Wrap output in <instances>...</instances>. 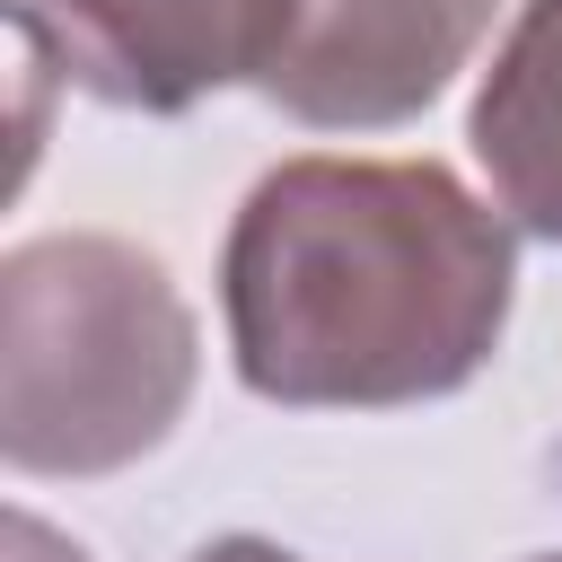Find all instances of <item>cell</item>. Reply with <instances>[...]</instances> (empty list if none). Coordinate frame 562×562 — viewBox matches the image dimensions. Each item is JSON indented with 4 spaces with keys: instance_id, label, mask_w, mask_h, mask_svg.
I'll use <instances>...</instances> for the list:
<instances>
[{
    "instance_id": "1",
    "label": "cell",
    "mask_w": 562,
    "mask_h": 562,
    "mask_svg": "<svg viewBox=\"0 0 562 562\" xmlns=\"http://www.w3.org/2000/svg\"><path fill=\"white\" fill-rule=\"evenodd\" d=\"M518 299L509 220L439 158H281L228 220V360L290 413L457 395Z\"/></svg>"
},
{
    "instance_id": "2",
    "label": "cell",
    "mask_w": 562,
    "mask_h": 562,
    "mask_svg": "<svg viewBox=\"0 0 562 562\" xmlns=\"http://www.w3.org/2000/svg\"><path fill=\"white\" fill-rule=\"evenodd\" d=\"M193 307L167 263L53 228L0 263V457L18 474H123L193 404Z\"/></svg>"
},
{
    "instance_id": "3",
    "label": "cell",
    "mask_w": 562,
    "mask_h": 562,
    "mask_svg": "<svg viewBox=\"0 0 562 562\" xmlns=\"http://www.w3.org/2000/svg\"><path fill=\"white\" fill-rule=\"evenodd\" d=\"M307 9L316 0H18L53 70L132 114H184L220 88L263 97Z\"/></svg>"
},
{
    "instance_id": "4",
    "label": "cell",
    "mask_w": 562,
    "mask_h": 562,
    "mask_svg": "<svg viewBox=\"0 0 562 562\" xmlns=\"http://www.w3.org/2000/svg\"><path fill=\"white\" fill-rule=\"evenodd\" d=\"M465 140H474L509 228L562 246V0H518L509 35L474 88Z\"/></svg>"
},
{
    "instance_id": "5",
    "label": "cell",
    "mask_w": 562,
    "mask_h": 562,
    "mask_svg": "<svg viewBox=\"0 0 562 562\" xmlns=\"http://www.w3.org/2000/svg\"><path fill=\"white\" fill-rule=\"evenodd\" d=\"M9 562H88V553H79V544H61L44 518H26V509H18V518H9Z\"/></svg>"
},
{
    "instance_id": "6",
    "label": "cell",
    "mask_w": 562,
    "mask_h": 562,
    "mask_svg": "<svg viewBox=\"0 0 562 562\" xmlns=\"http://www.w3.org/2000/svg\"><path fill=\"white\" fill-rule=\"evenodd\" d=\"M193 562H299V553H281V544H263V536H220V544H202Z\"/></svg>"
},
{
    "instance_id": "7",
    "label": "cell",
    "mask_w": 562,
    "mask_h": 562,
    "mask_svg": "<svg viewBox=\"0 0 562 562\" xmlns=\"http://www.w3.org/2000/svg\"><path fill=\"white\" fill-rule=\"evenodd\" d=\"M536 562H562V553H536Z\"/></svg>"
}]
</instances>
